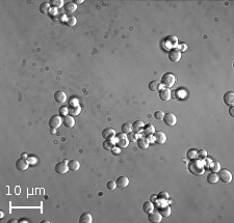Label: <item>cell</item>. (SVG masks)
Masks as SVG:
<instances>
[{"label":"cell","instance_id":"obj_1","mask_svg":"<svg viewBox=\"0 0 234 223\" xmlns=\"http://www.w3.org/2000/svg\"><path fill=\"white\" fill-rule=\"evenodd\" d=\"M189 172L196 174V175H202L204 173V164L201 162V160H192V162L188 164Z\"/></svg>","mask_w":234,"mask_h":223},{"label":"cell","instance_id":"obj_2","mask_svg":"<svg viewBox=\"0 0 234 223\" xmlns=\"http://www.w3.org/2000/svg\"><path fill=\"white\" fill-rule=\"evenodd\" d=\"M161 85H163L165 88H170L173 87L176 82V77L174 76V74L172 73H165L164 75L161 77Z\"/></svg>","mask_w":234,"mask_h":223},{"label":"cell","instance_id":"obj_3","mask_svg":"<svg viewBox=\"0 0 234 223\" xmlns=\"http://www.w3.org/2000/svg\"><path fill=\"white\" fill-rule=\"evenodd\" d=\"M219 174V180H221L223 183H230L232 181V174H231L230 171L228 169H220V171L218 172Z\"/></svg>","mask_w":234,"mask_h":223},{"label":"cell","instance_id":"obj_4","mask_svg":"<svg viewBox=\"0 0 234 223\" xmlns=\"http://www.w3.org/2000/svg\"><path fill=\"white\" fill-rule=\"evenodd\" d=\"M62 123H63V118L60 117V115H53V116H51L49 120L50 129L56 130L62 126Z\"/></svg>","mask_w":234,"mask_h":223},{"label":"cell","instance_id":"obj_5","mask_svg":"<svg viewBox=\"0 0 234 223\" xmlns=\"http://www.w3.org/2000/svg\"><path fill=\"white\" fill-rule=\"evenodd\" d=\"M163 123H165L167 126L169 127H173V126L176 125L177 123V117L174 113L172 112H168V113H164V116H163Z\"/></svg>","mask_w":234,"mask_h":223},{"label":"cell","instance_id":"obj_6","mask_svg":"<svg viewBox=\"0 0 234 223\" xmlns=\"http://www.w3.org/2000/svg\"><path fill=\"white\" fill-rule=\"evenodd\" d=\"M169 59L172 62H178L180 59H181V51H180L178 48H173V49L170 50L169 52Z\"/></svg>","mask_w":234,"mask_h":223},{"label":"cell","instance_id":"obj_7","mask_svg":"<svg viewBox=\"0 0 234 223\" xmlns=\"http://www.w3.org/2000/svg\"><path fill=\"white\" fill-rule=\"evenodd\" d=\"M153 138H154V141L158 144H163L167 141V135L162 131H156V132H154Z\"/></svg>","mask_w":234,"mask_h":223},{"label":"cell","instance_id":"obj_8","mask_svg":"<svg viewBox=\"0 0 234 223\" xmlns=\"http://www.w3.org/2000/svg\"><path fill=\"white\" fill-rule=\"evenodd\" d=\"M68 161H65L64 162H59V163H57L56 165H55V171H56L57 173L59 174H65L68 172V170H70L69 169V166H68L67 164Z\"/></svg>","mask_w":234,"mask_h":223},{"label":"cell","instance_id":"obj_9","mask_svg":"<svg viewBox=\"0 0 234 223\" xmlns=\"http://www.w3.org/2000/svg\"><path fill=\"white\" fill-rule=\"evenodd\" d=\"M29 166V162L28 160L24 159V158H20L16 161V168L18 170H21V171H25L26 169L28 168Z\"/></svg>","mask_w":234,"mask_h":223},{"label":"cell","instance_id":"obj_10","mask_svg":"<svg viewBox=\"0 0 234 223\" xmlns=\"http://www.w3.org/2000/svg\"><path fill=\"white\" fill-rule=\"evenodd\" d=\"M80 110H81V108L77 103H70L69 106H68V111H69L71 116L78 115L80 113Z\"/></svg>","mask_w":234,"mask_h":223},{"label":"cell","instance_id":"obj_11","mask_svg":"<svg viewBox=\"0 0 234 223\" xmlns=\"http://www.w3.org/2000/svg\"><path fill=\"white\" fill-rule=\"evenodd\" d=\"M117 138H118V142H117V144H118L119 147H127L128 146L129 140L126 138V134H124V133H120V134L117 135Z\"/></svg>","mask_w":234,"mask_h":223},{"label":"cell","instance_id":"obj_12","mask_svg":"<svg viewBox=\"0 0 234 223\" xmlns=\"http://www.w3.org/2000/svg\"><path fill=\"white\" fill-rule=\"evenodd\" d=\"M54 100L58 104H64L67 102V94H66L64 91L58 90L54 93Z\"/></svg>","mask_w":234,"mask_h":223},{"label":"cell","instance_id":"obj_13","mask_svg":"<svg viewBox=\"0 0 234 223\" xmlns=\"http://www.w3.org/2000/svg\"><path fill=\"white\" fill-rule=\"evenodd\" d=\"M224 103L226 104V105L228 106H233L234 105V93H232V91H228V93H226L225 94H224Z\"/></svg>","mask_w":234,"mask_h":223},{"label":"cell","instance_id":"obj_14","mask_svg":"<svg viewBox=\"0 0 234 223\" xmlns=\"http://www.w3.org/2000/svg\"><path fill=\"white\" fill-rule=\"evenodd\" d=\"M162 216L160 215V213L158 212H151L148 214V220L150 222H154V223H159L161 221Z\"/></svg>","mask_w":234,"mask_h":223},{"label":"cell","instance_id":"obj_15","mask_svg":"<svg viewBox=\"0 0 234 223\" xmlns=\"http://www.w3.org/2000/svg\"><path fill=\"white\" fill-rule=\"evenodd\" d=\"M159 98L161 101H169L171 99V91L169 88H160L159 90Z\"/></svg>","mask_w":234,"mask_h":223},{"label":"cell","instance_id":"obj_16","mask_svg":"<svg viewBox=\"0 0 234 223\" xmlns=\"http://www.w3.org/2000/svg\"><path fill=\"white\" fill-rule=\"evenodd\" d=\"M116 183H117V187L124 189V188H126L128 186L129 180H128L127 176H119V178L117 179Z\"/></svg>","mask_w":234,"mask_h":223},{"label":"cell","instance_id":"obj_17","mask_svg":"<svg viewBox=\"0 0 234 223\" xmlns=\"http://www.w3.org/2000/svg\"><path fill=\"white\" fill-rule=\"evenodd\" d=\"M64 7H65V11H66V13L73 14V13H75V11H76L77 4L74 3L73 1H70V2H68V3H66L65 5H64Z\"/></svg>","mask_w":234,"mask_h":223},{"label":"cell","instance_id":"obj_18","mask_svg":"<svg viewBox=\"0 0 234 223\" xmlns=\"http://www.w3.org/2000/svg\"><path fill=\"white\" fill-rule=\"evenodd\" d=\"M114 136H116V132L111 128H107V129H104L102 131V137L105 138V139H113Z\"/></svg>","mask_w":234,"mask_h":223},{"label":"cell","instance_id":"obj_19","mask_svg":"<svg viewBox=\"0 0 234 223\" xmlns=\"http://www.w3.org/2000/svg\"><path fill=\"white\" fill-rule=\"evenodd\" d=\"M63 123H64V126L66 128H73L75 125V120L74 118L72 117L71 115H66L64 118H63Z\"/></svg>","mask_w":234,"mask_h":223},{"label":"cell","instance_id":"obj_20","mask_svg":"<svg viewBox=\"0 0 234 223\" xmlns=\"http://www.w3.org/2000/svg\"><path fill=\"white\" fill-rule=\"evenodd\" d=\"M137 145L141 149H147L148 147H149V140H148V138H146L145 136L140 137L137 139Z\"/></svg>","mask_w":234,"mask_h":223},{"label":"cell","instance_id":"obj_21","mask_svg":"<svg viewBox=\"0 0 234 223\" xmlns=\"http://www.w3.org/2000/svg\"><path fill=\"white\" fill-rule=\"evenodd\" d=\"M148 87H149L151 91H158L161 88V82L158 81V80H153V81H151L149 83Z\"/></svg>","mask_w":234,"mask_h":223},{"label":"cell","instance_id":"obj_22","mask_svg":"<svg viewBox=\"0 0 234 223\" xmlns=\"http://www.w3.org/2000/svg\"><path fill=\"white\" fill-rule=\"evenodd\" d=\"M154 132H155V129H154V126L153 125L148 123V125L144 126L143 133L145 136H151V134H154Z\"/></svg>","mask_w":234,"mask_h":223},{"label":"cell","instance_id":"obj_23","mask_svg":"<svg viewBox=\"0 0 234 223\" xmlns=\"http://www.w3.org/2000/svg\"><path fill=\"white\" fill-rule=\"evenodd\" d=\"M79 222L80 223H92L93 222V217L90 213L85 212L83 214H81V216L79 217Z\"/></svg>","mask_w":234,"mask_h":223},{"label":"cell","instance_id":"obj_24","mask_svg":"<svg viewBox=\"0 0 234 223\" xmlns=\"http://www.w3.org/2000/svg\"><path fill=\"white\" fill-rule=\"evenodd\" d=\"M144 123L142 122V120H135L134 123H132V131L134 133H138L141 132V131H143L144 129Z\"/></svg>","mask_w":234,"mask_h":223},{"label":"cell","instance_id":"obj_25","mask_svg":"<svg viewBox=\"0 0 234 223\" xmlns=\"http://www.w3.org/2000/svg\"><path fill=\"white\" fill-rule=\"evenodd\" d=\"M68 166H69V169L72 171H77L79 170L80 168V164L77 160H71V161L68 162Z\"/></svg>","mask_w":234,"mask_h":223},{"label":"cell","instance_id":"obj_26","mask_svg":"<svg viewBox=\"0 0 234 223\" xmlns=\"http://www.w3.org/2000/svg\"><path fill=\"white\" fill-rule=\"evenodd\" d=\"M208 167L210 168L211 172H216V173H218L219 171H220V169H221V164L219 163L218 161H211L210 164L208 165Z\"/></svg>","mask_w":234,"mask_h":223},{"label":"cell","instance_id":"obj_27","mask_svg":"<svg viewBox=\"0 0 234 223\" xmlns=\"http://www.w3.org/2000/svg\"><path fill=\"white\" fill-rule=\"evenodd\" d=\"M153 209H154V205H153L152 202H146L143 205V211L146 214H149V213L153 212Z\"/></svg>","mask_w":234,"mask_h":223},{"label":"cell","instance_id":"obj_28","mask_svg":"<svg viewBox=\"0 0 234 223\" xmlns=\"http://www.w3.org/2000/svg\"><path fill=\"white\" fill-rule=\"evenodd\" d=\"M121 130L124 134H129L130 132H132V125L130 123H124L121 127Z\"/></svg>","mask_w":234,"mask_h":223},{"label":"cell","instance_id":"obj_29","mask_svg":"<svg viewBox=\"0 0 234 223\" xmlns=\"http://www.w3.org/2000/svg\"><path fill=\"white\" fill-rule=\"evenodd\" d=\"M114 147V142L113 139H105V141L103 142V149L105 151H111Z\"/></svg>","mask_w":234,"mask_h":223},{"label":"cell","instance_id":"obj_30","mask_svg":"<svg viewBox=\"0 0 234 223\" xmlns=\"http://www.w3.org/2000/svg\"><path fill=\"white\" fill-rule=\"evenodd\" d=\"M51 18H52V20L54 21V22H59V21L60 22H63V21L65 22V20H66V16H65V15L58 14L57 11H54L52 16H51Z\"/></svg>","mask_w":234,"mask_h":223},{"label":"cell","instance_id":"obj_31","mask_svg":"<svg viewBox=\"0 0 234 223\" xmlns=\"http://www.w3.org/2000/svg\"><path fill=\"white\" fill-rule=\"evenodd\" d=\"M218 181H219V175L216 172H211L207 176V182H208L209 184H215L218 183Z\"/></svg>","mask_w":234,"mask_h":223},{"label":"cell","instance_id":"obj_32","mask_svg":"<svg viewBox=\"0 0 234 223\" xmlns=\"http://www.w3.org/2000/svg\"><path fill=\"white\" fill-rule=\"evenodd\" d=\"M65 23H66V25H68L69 27H74V26L76 25V23H77V20H76V18H75V17L70 16V17H68V18H66Z\"/></svg>","mask_w":234,"mask_h":223},{"label":"cell","instance_id":"obj_33","mask_svg":"<svg viewBox=\"0 0 234 223\" xmlns=\"http://www.w3.org/2000/svg\"><path fill=\"white\" fill-rule=\"evenodd\" d=\"M167 42L169 44V47H173L174 48L175 46H177V43H178V40H177V36H174V35H170L167 38Z\"/></svg>","mask_w":234,"mask_h":223},{"label":"cell","instance_id":"obj_34","mask_svg":"<svg viewBox=\"0 0 234 223\" xmlns=\"http://www.w3.org/2000/svg\"><path fill=\"white\" fill-rule=\"evenodd\" d=\"M50 3L49 2H43L42 4L40 5V13L42 14H47L50 9Z\"/></svg>","mask_w":234,"mask_h":223},{"label":"cell","instance_id":"obj_35","mask_svg":"<svg viewBox=\"0 0 234 223\" xmlns=\"http://www.w3.org/2000/svg\"><path fill=\"white\" fill-rule=\"evenodd\" d=\"M159 213H160V215L163 216V217L170 216V214H171L170 207H169V205H167V207H164V208H160V209H159Z\"/></svg>","mask_w":234,"mask_h":223},{"label":"cell","instance_id":"obj_36","mask_svg":"<svg viewBox=\"0 0 234 223\" xmlns=\"http://www.w3.org/2000/svg\"><path fill=\"white\" fill-rule=\"evenodd\" d=\"M197 158L199 160H201V161L205 160L207 158V152L205 149H200V151L197 152Z\"/></svg>","mask_w":234,"mask_h":223},{"label":"cell","instance_id":"obj_37","mask_svg":"<svg viewBox=\"0 0 234 223\" xmlns=\"http://www.w3.org/2000/svg\"><path fill=\"white\" fill-rule=\"evenodd\" d=\"M49 3L51 6L55 7V8H58V7H62L64 5V1H63V0H52Z\"/></svg>","mask_w":234,"mask_h":223},{"label":"cell","instance_id":"obj_38","mask_svg":"<svg viewBox=\"0 0 234 223\" xmlns=\"http://www.w3.org/2000/svg\"><path fill=\"white\" fill-rule=\"evenodd\" d=\"M106 188L108 189V190H114V189L117 188V183L116 181H109L108 183L106 184Z\"/></svg>","mask_w":234,"mask_h":223},{"label":"cell","instance_id":"obj_39","mask_svg":"<svg viewBox=\"0 0 234 223\" xmlns=\"http://www.w3.org/2000/svg\"><path fill=\"white\" fill-rule=\"evenodd\" d=\"M163 116H164V113H163L161 110H157L154 113V117L156 118V120H163Z\"/></svg>","mask_w":234,"mask_h":223},{"label":"cell","instance_id":"obj_40","mask_svg":"<svg viewBox=\"0 0 234 223\" xmlns=\"http://www.w3.org/2000/svg\"><path fill=\"white\" fill-rule=\"evenodd\" d=\"M187 157H188V159H191V160H194L195 158H197V151H195V149L188 151V152H187Z\"/></svg>","mask_w":234,"mask_h":223},{"label":"cell","instance_id":"obj_41","mask_svg":"<svg viewBox=\"0 0 234 223\" xmlns=\"http://www.w3.org/2000/svg\"><path fill=\"white\" fill-rule=\"evenodd\" d=\"M137 135H136V133H134V132H130L128 134V140L129 141H131V142H134L136 139H137Z\"/></svg>","mask_w":234,"mask_h":223},{"label":"cell","instance_id":"obj_42","mask_svg":"<svg viewBox=\"0 0 234 223\" xmlns=\"http://www.w3.org/2000/svg\"><path fill=\"white\" fill-rule=\"evenodd\" d=\"M158 197H159L160 199H168V198H169V194H168V192H160L159 194H158Z\"/></svg>","mask_w":234,"mask_h":223},{"label":"cell","instance_id":"obj_43","mask_svg":"<svg viewBox=\"0 0 234 223\" xmlns=\"http://www.w3.org/2000/svg\"><path fill=\"white\" fill-rule=\"evenodd\" d=\"M233 111H234V108H233V106H230V109H229V113H230V115L232 116V117L234 116V112H233Z\"/></svg>","mask_w":234,"mask_h":223},{"label":"cell","instance_id":"obj_44","mask_svg":"<svg viewBox=\"0 0 234 223\" xmlns=\"http://www.w3.org/2000/svg\"><path fill=\"white\" fill-rule=\"evenodd\" d=\"M179 46H180V47H179V50L183 51V50L186 49V45H185V44H181V45H179Z\"/></svg>","mask_w":234,"mask_h":223},{"label":"cell","instance_id":"obj_45","mask_svg":"<svg viewBox=\"0 0 234 223\" xmlns=\"http://www.w3.org/2000/svg\"><path fill=\"white\" fill-rule=\"evenodd\" d=\"M28 162H30L31 164H35L36 163V159H33V157H30L28 160Z\"/></svg>","mask_w":234,"mask_h":223},{"label":"cell","instance_id":"obj_46","mask_svg":"<svg viewBox=\"0 0 234 223\" xmlns=\"http://www.w3.org/2000/svg\"><path fill=\"white\" fill-rule=\"evenodd\" d=\"M156 199H157V196H156V195H153L152 197H151V202H154Z\"/></svg>","mask_w":234,"mask_h":223},{"label":"cell","instance_id":"obj_47","mask_svg":"<svg viewBox=\"0 0 234 223\" xmlns=\"http://www.w3.org/2000/svg\"><path fill=\"white\" fill-rule=\"evenodd\" d=\"M74 3L76 4H80V3H83V0H75Z\"/></svg>","mask_w":234,"mask_h":223},{"label":"cell","instance_id":"obj_48","mask_svg":"<svg viewBox=\"0 0 234 223\" xmlns=\"http://www.w3.org/2000/svg\"><path fill=\"white\" fill-rule=\"evenodd\" d=\"M17 222V220H15V219H13V220H9L8 221V223H16Z\"/></svg>","mask_w":234,"mask_h":223},{"label":"cell","instance_id":"obj_49","mask_svg":"<svg viewBox=\"0 0 234 223\" xmlns=\"http://www.w3.org/2000/svg\"><path fill=\"white\" fill-rule=\"evenodd\" d=\"M49 223V221H48V220H44V221H42V223Z\"/></svg>","mask_w":234,"mask_h":223}]
</instances>
